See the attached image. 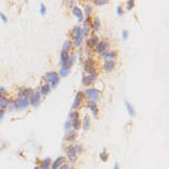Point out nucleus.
Instances as JSON below:
<instances>
[{
  "label": "nucleus",
  "mask_w": 169,
  "mask_h": 169,
  "mask_svg": "<svg viewBox=\"0 0 169 169\" xmlns=\"http://www.w3.org/2000/svg\"><path fill=\"white\" fill-rule=\"evenodd\" d=\"M108 47H110V43L107 40H101L98 42V44L95 47V51L97 52L98 54H104L105 52L108 51Z\"/></svg>",
  "instance_id": "obj_5"
},
{
  "label": "nucleus",
  "mask_w": 169,
  "mask_h": 169,
  "mask_svg": "<svg viewBox=\"0 0 169 169\" xmlns=\"http://www.w3.org/2000/svg\"><path fill=\"white\" fill-rule=\"evenodd\" d=\"M43 80L45 81L46 84H49L52 87V88H54L58 86L60 81V76L59 73H56L55 71H50V72H46L44 77H43Z\"/></svg>",
  "instance_id": "obj_1"
},
{
  "label": "nucleus",
  "mask_w": 169,
  "mask_h": 169,
  "mask_svg": "<svg viewBox=\"0 0 169 169\" xmlns=\"http://www.w3.org/2000/svg\"><path fill=\"white\" fill-rule=\"evenodd\" d=\"M81 151V145H73V147H69L67 151V156L68 159L71 161V162H75L77 160V156L78 153Z\"/></svg>",
  "instance_id": "obj_4"
},
{
  "label": "nucleus",
  "mask_w": 169,
  "mask_h": 169,
  "mask_svg": "<svg viewBox=\"0 0 169 169\" xmlns=\"http://www.w3.org/2000/svg\"><path fill=\"white\" fill-rule=\"evenodd\" d=\"M61 59H60V61H61V63H62V65H64V64H67L68 62V59H69V53L68 52H64V51H61Z\"/></svg>",
  "instance_id": "obj_25"
},
{
  "label": "nucleus",
  "mask_w": 169,
  "mask_h": 169,
  "mask_svg": "<svg viewBox=\"0 0 169 169\" xmlns=\"http://www.w3.org/2000/svg\"><path fill=\"white\" fill-rule=\"evenodd\" d=\"M114 169H120V166H118V164H115V166H114Z\"/></svg>",
  "instance_id": "obj_42"
},
{
  "label": "nucleus",
  "mask_w": 169,
  "mask_h": 169,
  "mask_svg": "<svg viewBox=\"0 0 169 169\" xmlns=\"http://www.w3.org/2000/svg\"><path fill=\"white\" fill-rule=\"evenodd\" d=\"M115 67H116V61L115 60H105L104 63H103V69L108 73L114 71Z\"/></svg>",
  "instance_id": "obj_8"
},
{
  "label": "nucleus",
  "mask_w": 169,
  "mask_h": 169,
  "mask_svg": "<svg viewBox=\"0 0 169 169\" xmlns=\"http://www.w3.org/2000/svg\"><path fill=\"white\" fill-rule=\"evenodd\" d=\"M84 13L87 14L88 16H90L91 13H93V7H91L89 4H86L84 5Z\"/></svg>",
  "instance_id": "obj_30"
},
{
  "label": "nucleus",
  "mask_w": 169,
  "mask_h": 169,
  "mask_svg": "<svg viewBox=\"0 0 169 169\" xmlns=\"http://www.w3.org/2000/svg\"><path fill=\"white\" fill-rule=\"evenodd\" d=\"M72 14H73L75 16L78 17V19H79V21H80V23H82V21H84V13H82V10H81L79 7L75 6V7L72 8Z\"/></svg>",
  "instance_id": "obj_14"
},
{
  "label": "nucleus",
  "mask_w": 169,
  "mask_h": 169,
  "mask_svg": "<svg viewBox=\"0 0 169 169\" xmlns=\"http://www.w3.org/2000/svg\"><path fill=\"white\" fill-rule=\"evenodd\" d=\"M72 47H73V45H72L71 41H65V42L63 43V45H62V51L69 53V51H71Z\"/></svg>",
  "instance_id": "obj_23"
},
{
  "label": "nucleus",
  "mask_w": 169,
  "mask_h": 169,
  "mask_svg": "<svg viewBox=\"0 0 169 169\" xmlns=\"http://www.w3.org/2000/svg\"><path fill=\"white\" fill-rule=\"evenodd\" d=\"M87 107L89 110H91L94 117H98V113H99V110L97 107V103H94V101H87Z\"/></svg>",
  "instance_id": "obj_13"
},
{
  "label": "nucleus",
  "mask_w": 169,
  "mask_h": 169,
  "mask_svg": "<svg viewBox=\"0 0 169 169\" xmlns=\"http://www.w3.org/2000/svg\"><path fill=\"white\" fill-rule=\"evenodd\" d=\"M70 129H71V122H70V121H67L65 124H64V130L68 132V131H70Z\"/></svg>",
  "instance_id": "obj_34"
},
{
  "label": "nucleus",
  "mask_w": 169,
  "mask_h": 169,
  "mask_svg": "<svg viewBox=\"0 0 169 169\" xmlns=\"http://www.w3.org/2000/svg\"><path fill=\"white\" fill-rule=\"evenodd\" d=\"M8 104H9V100L7 99V97L5 95H0V108H2V110L7 108Z\"/></svg>",
  "instance_id": "obj_20"
},
{
  "label": "nucleus",
  "mask_w": 169,
  "mask_h": 169,
  "mask_svg": "<svg viewBox=\"0 0 169 169\" xmlns=\"http://www.w3.org/2000/svg\"><path fill=\"white\" fill-rule=\"evenodd\" d=\"M51 88H52V87H51L49 84H43L42 87H41V91H40V94H41V95H43V96H47V95L50 94V91H51Z\"/></svg>",
  "instance_id": "obj_19"
},
{
  "label": "nucleus",
  "mask_w": 169,
  "mask_h": 169,
  "mask_svg": "<svg viewBox=\"0 0 169 169\" xmlns=\"http://www.w3.org/2000/svg\"><path fill=\"white\" fill-rule=\"evenodd\" d=\"M33 94V89L30 88H21L19 90V97L23 98H30V96Z\"/></svg>",
  "instance_id": "obj_15"
},
{
  "label": "nucleus",
  "mask_w": 169,
  "mask_h": 169,
  "mask_svg": "<svg viewBox=\"0 0 169 169\" xmlns=\"http://www.w3.org/2000/svg\"><path fill=\"white\" fill-rule=\"evenodd\" d=\"M96 6H105L110 2V0H93Z\"/></svg>",
  "instance_id": "obj_31"
},
{
  "label": "nucleus",
  "mask_w": 169,
  "mask_h": 169,
  "mask_svg": "<svg viewBox=\"0 0 169 169\" xmlns=\"http://www.w3.org/2000/svg\"><path fill=\"white\" fill-rule=\"evenodd\" d=\"M0 18H1V19L4 21V23H7V17L5 16L4 14H1V13H0Z\"/></svg>",
  "instance_id": "obj_38"
},
{
  "label": "nucleus",
  "mask_w": 169,
  "mask_h": 169,
  "mask_svg": "<svg viewBox=\"0 0 169 169\" xmlns=\"http://www.w3.org/2000/svg\"><path fill=\"white\" fill-rule=\"evenodd\" d=\"M91 30H94L95 32H99L100 30V21H99L98 17L94 18V21H91Z\"/></svg>",
  "instance_id": "obj_17"
},
{
  "label": "nucleus",
  "mask_w": 169,
  "mask_h": 169,
  "mask_svg": "<svg viewBox=\"0 0 169 169\" xmlns=\"http://www.w3.org/2000/svg\"><path fill=\"white\" fill-rule=\"evenodd\" d=\"M51 166V159L50 158H45L43 159L41 162H40V167H45V168H49Z\"/></svg>",
  "instance_id": "obj_27"
},
{
  "label": "nucleus",
  "mask_w": 169,
  "mask_h": 169,
  "mask_svg": "<svg viewBox=\"0 0 169 169\" xmlns=\"http://www.w3.org/2000/svg\"><path fill=\"white\" fill-rule=\"evenodd\" d=\"M71 71V68L68 67V65H62L60 68V72H59V76L60 77H67L69 73Z\"/></svg>",
  "instance_id": "obj_18"
},
{
  "label": "nucleus",
  "mask_w": 169,
  "mask_h": 169,
  "mask_svg": "<svg viewBox=\"0 0 169 169\" xmlns=\"http://www.w3.org/2000/svg\"><path fill=\"white\" fill-rule=\"evenodd\" d=\"M84 103V93L82 91H78V94L75 97V100H73V105H72V108L73 110H77Z\"/></svg>",
  "instance_id": "obj_10"
},
{
  "label": "nucleus",
  "mask_w": 169,
  "mask_h": 169,
  "mask_svg": "<svg viewBox=\"0 0 169 169\" xmlns=\"http://www.w3.org/2000/svg\"><path fill=\"white\" fill-rule=\"evenodd\" d=\"M84 95H86V97L88 98L89 101H94V103H97L99 100V98H100V91L96 88L86 89Z\"/></svg>",
  "instance_id": "obj_3"
},
{
  "label": "nucleus",
  "mask_w": 169,
  "mask_h": 169,
  "mask_svg": "<svg viewBox=\"0 0 169 169\" xmlns=\"http://www.w3.org/2000/svg\"><path fill=\"white\" fill-rule=\"evenodd\" d=\"M84 37V33H82V30H81V27L75 26V27L72 28V40H73L72 45L77 47L80 46V44L82 43Z\"/></svg>",
  "instance_id": "obj_2"
},
{
  "label": "nucleus",
  "mask_w": 169,
  "mask_h": 169,
  "mask_svg": "<svg viewBox=\"0 0 169 169\" xmlns=\"http://www.w3.org/2000/svg\"><path fill=\"white\" fill-rule=\"evenodd\" d=\"M100 159L103 161H107V159H108V153L106 152V150H104V151L100 153Z\"/></svg>",
  "instance_id": "obj_33"
},
{
  "label": "nucleus",
  "mask_w": 169,
  "mask_h": 169,
  "mask_svg": "<svg viewBox=\"0 0 169 169\" xmlns=\"http://www.w3.org/2000/svg\"><path fill=\"white\" fill-rule=\"evenodd\" d=\"M81 126V122H80V120L78 118V120H76V121H73V122L71 123V127L75 130V131H77V130H79Z\"/></svg>",
  "instance_id": "obj_28"
},
{
  "label": "nucleus",
  "mask_w": 169,
  "mask_h": 169,
  "mask_svg": "<svg viewBox=\"0 0 169 169\" xmlns=\"http://www.w3.org/2000/svg\"><path fill=\"white\" fill-rule=\"evenodd\" d=\"M76 136H77L76 131H68L67 134L64 135V140H67V141H73V140L76 139Z\"/></svg>",
  "instance_id": "obj_22"
},
{
  "label": "nucleus",
  "mask_w": 169,
  "mask_h": 169,
  "mask_svg": "<svg viewBox=\"0 0 169 169\" xmlns=\"http://www.w3.org/2000/svg\"><path fill=\"white\" fill-rule=\"evenodd\" d=\"M58 169H70V166L67 165V164H62Z\"/></svg>",
  "instance_id": "obj_36"
},
{
  "label": "nucleus",
  "mask_w": 169,
  "mask_h": 169,
  "mask_svg": "<svg viewBox=\"0 0 169 169\" xmlns=\"http://www.w3.org/2000/svg\"><path fill=\"white\" fill-rule=\"evenodd\" d=\"M124 103H125V107H126V110H127V112H129V114L131 115V116H134V115H135V110H134V107L131 105V103H129L127 100H125Z\"/></svg>",
  "instance_id": "obj_24"
},
{
  "label": "nucleus",
  "mask_w": 169,
  "mask_h": 169,
  "mask_svg": "<svg viewBox=\"0 0 169 169\" xmlns=\"http://www.w3.org/2000/svg\"><path fill=\"white\" fill-rule=\"evenodd\" d=\"M135 6V0H127L126 2V9L127 10H132Z\"/></svg>",
  "instance_id": "obj_32"
},
{
  "label": "nucleus",
  "mask_w": 169,
  "mask_h": 169,
  "mask_svg": "<svg viewBox=\"0 0 169 169\" xmlns=\"http://www.w3.org/2000/svg\"><path fill=\"white\" fill-rule=\"evenodd\" d=\"M79 118V114L77 113V112H71L70 114H69V120L68 121H70V122H73V121H76V120H78Z\"/></svg>",
  "instance_id": "obj_29"
},
{
  "label": "nucleus",
  "mask_w": 169,
  "mask_h": 169,
  "mask_svg": "<svg viewBox=\"0 0 169 169\" xmlns=\"http://www.w3.org/2000/svg\"><path fill=\"white\" fill-rule=\"evenodd\" d=\"M45 11H46L45 6H44L43 4H41V14H42V15H44V14H45Z\"/></svg>",
  "instance_id": "obj_37"
},
{
  "label": "nucleus",
  "mask_w": 169,
  "mask_h": 169,
  "mask_svg": "<svg viewBox=\"0 0 169 169\" xmlns=\"http://www.w3.org/2000/svg\"><path fill=\"white\" fill-rule=\"evenodd\" d=\"M40 101H41V94L38 91H33V94L30 96V104L33 107H37L40 105Z\"/></svg>",
  "instance_id": "obj_9"
},
{
  "label": "nucleus",
  "mask_w": 169,
  "mask_h": 169,
  "mask_svg": "<svg viewBox=\"0 0 169 169\" xmlns=\"http://www.w3.org/2000/svg\"><path fill=\"white\" fill-rule=\"evenodd\" d=\"M104 59L105 60H115L116 59V52L115 51H107L104 53Z\"/></svg>",
  "instance_id": "obj_21"
},
{
  "label": "nucleus",
  "mask_w": 169,
  "mask_h": 169,
  "mask_svg": "<svg viewBox=\"0 0 169 169\" xmlns=\"http://www.w3.org/2000/svg\"><path fill=\"white\" fill-rule=\"evenodd\" d=\"M89 127H90V118L86 115L84 117V122H82V129H84V131H87Z\"/></svg>",
  "instance_id": "obj_26"
},
{
  "label": "nucleus",
  "mask_w": 169,
  "mask_h": 169,
  "mask_svg": "<svg viewBox=\"0 0 169 169\" xmlns=\"http://www.w3.org/2000/svg\"><path fill=\"white\" fill-rule=\"evenodd\" d=\"M116 11H117L118 16H122V15H123V8L121 7V6H118L117 8H116Z\"/></svg>",
  "instance_id": "obj_35"
},
{
  "label": "nucleus",
  "mask_w": 169,
  "mask_h": 169,
  "mask_svg": "<svg viewBox=\"0 0 169 169\" xmlns=\"http://www.w3.org/2000/svg\"><path fill=\"white\" fill-rule=\"evenodd\" d=\"M84 69L87 73L90 72H95V62L93 59H87L84 62Z\"/></svg>",
  "instance_id": "obj_12"
},
{
  "label": "nucleus",
  "mask_w": 169,
  "mask_h": 169,
  "mask_svg": "<svg viewBox=\"0 0 169 169\" xmlns=\"http://www.w3.org/2000/svg\"><path fill=\"white\" fill-rule=\"evenodd\" d=\"M122 36H123V40H126L127 38V30H123Z\"/></svg>",
  "instance_id": "obj_39"
},
{
  "label": "nucleus",
  "mask_w": 169,
  "mask_h": 169,
  "mask_svg": "<svg viewBox=\"0 0 169 169\" xmlns=\"http://www.w3.org/2000/svg\"><path fill=\"white\" fill-rule=\"evenodd\" d=\"M98 42H99V37H98L96 34H94V35H91V36L87 40L86 45H87L88 49H95L96 45L98 44Z\"/></svg>",
  "instance_id": "obj_11"
},
{
  "label": "nucleus",
  "mask_w": 169,
  "mask_h": 169,
  "mask_svg": "<svg viewBox=\"0 0 169 169\" xmlns=\"http://www.w3.org/2000/svg\"><path fill=\"white\" fill-rule=\"evenodd\" d=\"M4 115H5V112H4V110H0V120L4 117Z\"/></svg>",
  "instance_id": "obj_40"
},
{
  "label": "nucleus",
  "mask_w": 169,
  "mask_h": 169,
  "mask_svg": "<svg viewBox=\"0 0 169 169\" xmlns=\"http://www.w3.org/2000/svg\"><path fill=\"white\" fill-rule=\"evenodd\" d=\"M0 93H5V94H6V89H5L4 87H0Z\"/></svg>",
  "instance_id": "obj_41"
},
{
  "label": "nucleus",
  "mask_w": 169,
  "mask_h": 169,
  "mask_svg": "<svg viewBox=\"0 0 169 169\" xmlns=\"http://www.w3.org/2000/svg\"><path fill=\"white\" fill-rule=\"evenodd\" d=\"M96 80H97V73L96 72H90V73L82 77V84L86 86V87H88V86H90Z\"/></svg>",
  "instance_id": "obj_7"
},
{
  "label": "nucleus",
  "mask_w": 169,
  "mask_h": 169,
  "mask_svg": "<svg viewBox=\"0 0 169 169\" xmlns=\"http://www.w3.org/2000/svg\"><path fill=\"white\" fill-rule=\"evenodd\" d=\"M64 161H65V158L62 156L59 157V158H56V160L51 165V169H58L62 164H64Z\"/></svg>",
  "instance_id": "obj_16"
},
{
  "label": "nucleus",
  "mask_w": 169,
  "mask_h": 169,
  "mask_svg": "<svg viewBox=\"0 0 169 169\" xmlns=\"http://www.w3.org/2000/svg\"><path fill=\"white\" fill-rule=\"evenodd\" d=\"M14 103H15V108L18 110H26L28 107V105H30V101L27 100V98H23V97H18Z\"/></svg>",
  "instance_id": "obj_6"
},
{
  "label": "nucleus",
  "mask_w": 169,
  "mask_h": 169,
  "mask_svg": "<svg viewBox=\"0 0 169 169\" xmlns=\"http://www.w3.org/2000/svg\"><path fill=\"white\" fill-rule=\"evenodd\" d=\"M34 169H38V167H36V168H34Z\"/></svg>",
  "instance_id": "obj_43"
}]
</instances>
